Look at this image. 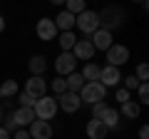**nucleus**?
Listing matches in <instances>:
<instances>
[{
    "label": "nucleus",
    "instance_id": "f257e3e1",
    "mask_svg": "<svg viewBox=\"0 0 149 139\" xmlns=\"http://www.w3.org/2000/svg\"><path fill=\"white\" fill-rule=\"evenodd\" d=\"M32 112H35V119H42V122H50V119L57 114V99L50 95L40 97V99L35 102V107H32Z\"/></svg>",
    "mask_w": 149,
    "mask_h": 139
},
{
    "label": "nucleus",
    "instance_id": "f03ea898",
    "mask_svg": "<svg viewBox=\"0 0 149 139\" xmlns=\"http://www.w3.org/2000/svg\"><path fill=\"white\" fill-rule=\"evenodd\" d=\"M107 90L100 82H85V87L80 90V102L82 104H97V102H104Z\"/></svg>",
    "mask_w": 149,
    "mask_h": 139
},
{
    "label": "nucleus",
    "instance_id": "7ed1b4c3",
    "mask_svg": "<svg viewBox=\"0 0 149 139\" xmlns=\"http://www.w3.org/2000/svg\"><path fill=\"white\" fill-rule=\"evenodd\" d=\"M74 25H77V30H80V32L92 35V32L100 30V13H95V10L87 8L85 13H80V15L74 17Z\"/></svg>",
    "mask_w": 149,
    "mask_h": 139
},
{
    "label": "nucleus",
    "instance_id": "20e7f679",
    "mask_svg": "<svg viewBox=\"0 0 149 139\" xmlns=\"http://www.w3.org/2000/svg\"><path fill=\"white\" fill-rule=\"evenodd\" d=\"M35 35L42 42H50V40H57V27H55V20L52 17H40V20L35 22Z\"/></svg>",
    "mask_w": 149,
    "mask_h": 139
},
{
    "label": "nucleus",
    "instance_id": "39448f33",
    "mask_svg": "<svg viewBox=\"0 0 149 139\" xmlns=\"http://www.w3.org/2000/svg\"><path fill=\"white\" fill-rule=\"evenodd\" d=\"M129 62V47L127 45H112L107 50V65L109 67H122Z\"/></svg>",
    "mask_w": 149,
    "mask_h": 139
},
{
    "label": "nucleus",
    "instance_id": "423d86ee",
    "mask_svg": "<svg viewBox=\"0 0 149 139\" xmlns=\"http://www.w3.org/2000/svg\"><path fill=\"white\" fill-rule=\"evenodd\" d=\"M74 67H77V60H74L72 52H62L57 60H55V72H57V77H67V75H72Z\"/></svg>",
    "mask_w": 149,
    "mask_h": 139
},
{
    "label": "nucleus",
    "instance_id": "0eeeda50",
    "mask_svg": "<svg viewBox=\"0 0 149 139\" xmlns=\"http://www.w3.org/2000/svg\"><path fill=\"white\" fill-rule=\"evenodd\" d=\"M80 107H82L80 95H74V92H65V95L57 97V109H62V112H67V114H74Z\"/></svg>",
    "mask_w": 149,
    "mask_h": 139
},
{
    "label": "nucleus",
    "instance_id": "6e6552de",
    "mask_svg": "<svg viewBox=\"0 0 149 139\" xmlns=\"http://www.w3.org/2000/svg\"><path fill=\"white\" fill-rule=\"evenodd\" d=\"M90 42H92V47H95V52H97V50L107 52V50L114 45V35H112L109 30H102V27H100L97 32H92V40H90Z\"/></svg>",
    "mask_w": 149,
    "mask_h": 139
},
{
    "label": "nucleus",
    "instance_id": "1a4fd4ad",
    "mask_svg": "<svg viewBox=\"0 0 149 139\" xmlns=\"http://www.w3.org/2000/svg\"><path fill=\"white\" fill-rule=\"evenodd\" d=\"M97 82H100L104 90L107 87H117L119 82H122V72H119V67H109V65H107V67L100 70V80Z\"/></svg>",
    "mask_w": 149,
    "mask_h": 139
},
{
    "label": "nucleus",
    "instance_id": "9d476101",
    "mask_svg": "<svg viewBox=\"0 0 149 139\" xmlns=\"http://www.w3.org/2000/svg\"><path fill=\"white\" fill-rule=\"evenodd\" d=\"M30 139H52V124L42 122V119H35V122L27 127Z\"/></svg>",
    "mask_w": 149,
    "mask_h": 139
},
{
    "label": "nucleus",
    "instance_id": "9b49d317",
    "mask_svg": "<svg viewBox=\"0 0 149 139\" xmlns=\"http://www.w3.org/2000/svg\"><path fill=\"white\" fill-rule=\"evenodd\" d=\"M47 80H45V77H27V82H25V92L27 95H32V97H37V99H40V97H45L47 95Z\"/></svg>",
    "mask_w": 149,
    "mask_h": 139
},
{
    "label": "nucleus",
    "instance_id": "f8f14e48",
    "mask_svg": "<svg viewBox=\"0 0 149 139\" xmlns=\"http://www.w3.org/2000/svg\"><path fill=\"white\" fill-rule=\"evenodd\" d=\"M10 119H13V124L17 129H25V127H30L35 122V112L32 109H25V107H17L15 112H10Z\"/></svg>",
    "mask_w": 149,
    "mask_h": 139
},
{
    "label": "nucleus",
    "instance_id": "ddd939ff",
    "mask_svg": "<svg viewBox=\"0 0 149 139\" xmlns=\"http://www.w3.org/2000/svg\"><path fill=\"white\" fill-rule=\"evenodd\" d=\"M72 55H74V60H92L95 57V47H92L90 40H77L72 47Z\"/></svg>",
    "mask_w": 149,
    "mask_h": 139
},
{
    "label": "nucleus",
    "instance_id": "4468645a",
    "mask_svg": "<svg viewBox=\"0 0 149 139\" xmlns=\"http://www.w3.org/2000/svg\"><path fill=\"white\" fill-rule=\"evenodd\" d=\"M85 132H87L90 139H107V132H109V129H107L100 119H90L87 127H85Z\"/></svg>",
    "mask_w": 149,
    "mask_h": 139
},
{
    "label": "nucleus",
    "instance_id": "2eb2a0df",
    "mask_svg": "<svg viewBox=\"0 0 149 139\" xmlns=\"http://www.w3.org/2000/svg\"><path fill=\"white\" fill-rule=\"evenodd\" d=\"M27 70H30V77H42L45 70H47V60L42 55H32L30 62H27Z\"/></svg>",
    "mask_w": 149,
    "mask_h": 139
},
{
    "label": "nucleus",
    "instance_id": "dca6fc26",
    "mask_svg": "<svg viewBox=\"0 0 149 139\" xmlns=\"http://www.w3.org/2000/svg\"><path fill=\"white\" fill-rule=\"evenodd\" d=\"M55 27H57V32H72L74 30V15H70L67 10L57 13V17H55Z\"/></svg>",
    "mask_w": 149,
    "mask_h": 139
},
{
    "label": "nucleus",
    "instance_id": "f3484780",
    "mask_svg": "<svg viewBox=\"0 0 149 139\" xmlns=\"http://www.w3.org/2000/svg\"><path fill=\"white\" fill-rule=\"evenodd\" d=\"M77 35H74V30L72 32H60L57 35V42H60V47H62V52H72V47H74V42H77Z\"/></svg>",
    "mask_w": 149,
    "mask_h": 139
},
{
    "label": "nucleus",
    "instance_id": "a211bd4d",
    "mask_svg": "<svg viewBox=\"0 0 149 139\" xmlns=\"http://www.w3.org/2000/svg\"><path fill=\"white\" fill-rule=\"evenodd\" d=\"M65 82H67V92H74V95H80V90L85 87V80H82V75L74 70L72 75L65 77Z\"/></svg>",
    "mask_w": 149,
    "mask_h": 139
},
{
    "label": "nucleus",
    "instance_id": "6ab92c4d",
    "mask_svg": "<svg viewBox=\"0 0 149 139\" xmlns=\"http://www.w3.org/2000/svg\"><path fill=\"white\" fill-rule=\"evenodd\" d=\"M100 70L102 67L97 62H87L85 67H82L80 75H82V80H85V82H97V80H100Z\"/></svg>",
    "mask_w": 149,
    "mask_h": 139
},
{
    "label": "nucleus",
    "instance_id": "aec40b11",
    "mask_svg": "<svg viewBox=\"0 0 149 139\" xmlns=\"http://www.w3.org/2000/svg\"><path fill=\"white\" fill-rule=\"evenodd\" d=\"M100 122L104 124L107 129H114V127L119 124V112H117L114 107H107V109H104V114L100 117Z\"/></svg>",
    "mask_w": 149,
    "mask_h": 139
},
{
    "label": "nucleus",
    "instance_id": "412c9836",
    "mask_svg": "<svg viewBox=\"0 0 149 139\" xmlns=\"http://www.w3.org/2000/svg\"><path fill=\"white\" fill-rule=\"evenodd\" d=\"M119 107H122V109H117V112H119V114H124L127 119H137V117H139V112H142V107H139L134 99L124 102V104H119Z\"/></svg>",
    "mask_w": 149,
    "mask_h": 139
},
{
    "label": "nucleus",
    "instance_id": "4be33fe9",
    "mask_svg": "<svg viewBox=\"0 0 149 139\" xmlns=\"http://www.w3.org/2000/svg\"><path fill=\"white\" fill-rule=\"evenodd\" d=\"M17 92H20V87H17V80H5L3 85H0V97H3V99L17 97Z\"/></svg>",
    "mask_w": 149,
    "mask_h": 139
},
{
    "label": "nucleus",
    "instance_id": "5701e85b",
    "mask_svg": "<svg viewBox=\"0 0 149 139\" xmlns=\"http://www.w3.org/2000/svg\"><path fill=\"white\" fill-rule=\"evenodd\" d=\"M65 10L70 13V15H80V13H85L87 10V3L85 0H67V3H65Z\"/></svg>",
    "mask_w": 149,
    "mask_h": 139
},
{
    "label": "nucleus",
    "instance_id": "b1692460",
    "mask_svg": "<svg viewBox=\"0 0 149 139\" xmlns=\"http://www.w3.org/2000/svg\"><path fill=\"white\" fill-rule=\"evenodd\" d=\"M15 99H17V104H20V107H25V109H32V107H35V102H37V97H32V95H27L25 90H20Z\"/></svg>",
    "mask_w": 149,
    "mask_h": 139
},
{
    "label": "nucleus",
    "instance_id": "393cba45",
    "mask_svg": "<svg viewBox=\"0 0 149 139\" xmlns=\"http://www.w3.org/2000/svg\"><path fill=\"white\" fill-rule=\"evenodd\" d=\"M47 87L55 92V97H60V95H65V92H67V82H65V77H55Z\"/></svg>",
    "mask_w": 149,
    "mask_h": 139
},
{
    "label": "nucleus",
    "instance_id": "a878e982",
    "mask_svg": "<svg viewBox=\"0 0 149 139\" xmlns=\"http://www.w3.org/2000/svg\"><path fill=\"white\" fill-rule=\"evenodd\" d=\"M137 97H139V107H142V104H149V85L147 82H142V85L137 87Z\"/></svg>",
    "mask_w": 149,
    "mask_h": 139
},
{
    "label": "nucleus",
    "instance_id": "bb28decb",
    "mask_svg": "<svg viewBox=\"0 0 149 139\" xmlns=\"http://www.w3.org/2000/svg\"><path fill=\"white\" fill-rule=\"evenodd\" d=\"M134 77H137L139 85H142V82H147V80H149V65H147V62H142V65L137 67V75H134Z\"/></svg>",
    "mask_w": 149,
    "mask_h": 139
},
{
    "label": "nucleus",
    "instance_id": "cd10ccee",
    "mask_svg": "<svg viewBox=\"0 0 149 139\" xmlns=\"http://www.w3.org/2000/svg\"><path fill=\"white\" fill-rule=\"evenodd\" d=\"M107 107H109L107 102H97V104H92V117H90V119H100L102 114H104Z\"/></svg>",
    "mask_w": 149,
    "mask_h": 139
},
{
    "label": "nucleus",
    "instance_id": "c85d7f7f",
    "mask_svg": "<svg viewBox=\"0 0 149 139\" xmlns=\"http://www.w3.org/2000/svg\"><path fill=\"white\" fill-rule=\"evenodd\" d=\"M114 99H117L119 104H124V102H129V99H132V92H127L124 87H119V90H117V95H114Z\"/></svg>",
    "mask_w": 149,
    "mask_h": 139
},
{
    "label": "nucleus",
    "instance_id": "c756f323",
    "mask_svg": "<svg viewBox=\"0 0 149 139\" xmlns=\"http://www.w3.org/2000/svg\"><path fill=\"white\" fill-rule=\"evenodd\" d=\"M122 80H124V90H127V92H132V90H137V87H139V82H137V77H134V75L122 77Z\"/></svg>",
    "mask_w": 149,
    "mask_h": 139
},
{
    "label": "nucleus",
    "instance_id": "7c9ffc66",
    "mask_svg": "<svg viewBox=\"0 0 149 139\" xmlns=\"http://www.w3.org/2000/svg\"><path fill=\"white\" fill-rule=\"evenodd\" d=\"M10 139H30V134H27V129H15L10 134Z\"/></svg>",
    "mask_w": 149,
    "mask_h": 139
},
{
    "label": "nucleus",
    "instance_id": "2f4dec72",
    "mask_svg": "<svg viewBox=\"0 0 149 139\" xmlns=\"http://www.w3.org/2000/svg\"><path fill=\"white\" fill-rule=\"evenodd\" d=\"M139 139H149V127H147V124L139 127Z\"/></svg>",
    "mask_w": 149,
    "mask_h": 139
},
{
    "label": "nucleus",
    "instance_id": "473e14b6",
    "mask_svg": "<svg viewBox=\"0 0 149 139\" xmlns=\"http://www.w3.org/2000/svg\"><path fill=\"white\" fill-rule=\"evenodd\" d=\"M0 139H10V134H8V132H5L3 127H0Z\"/></svg>",
    "mask_w": 149,
    "mask_h": 139
},
{
    "label": "nucleus",
    "instance_id": "72a5a7b5",
    "mask_svg": "<svg viewBox=\"0 0 149 139\" xmlns=\"http://www.w3.org/2000/svg\"><path fill=\"white\" fill-rule=\"evenodd\" d=\"M3 30H5V17L0 15V32H3Z\"/></svg>",
    "mask_w": 149,
    "mask_h": 139
},
{
    "label": "nucleus",
    "instance_id": "f704fd0d",
    "mask_svg": "<svg viewBox=\"0 0 149 139\" xmlns=\"http://www.w3.org/2000/svg\"><path fill=\"white\" fill-rule=\"evenodd\" d=\"M0 124H3V107H0Z\"/></svg>",
    "mask_w": 149,
    "mask_h": 139
}]
</instances>
